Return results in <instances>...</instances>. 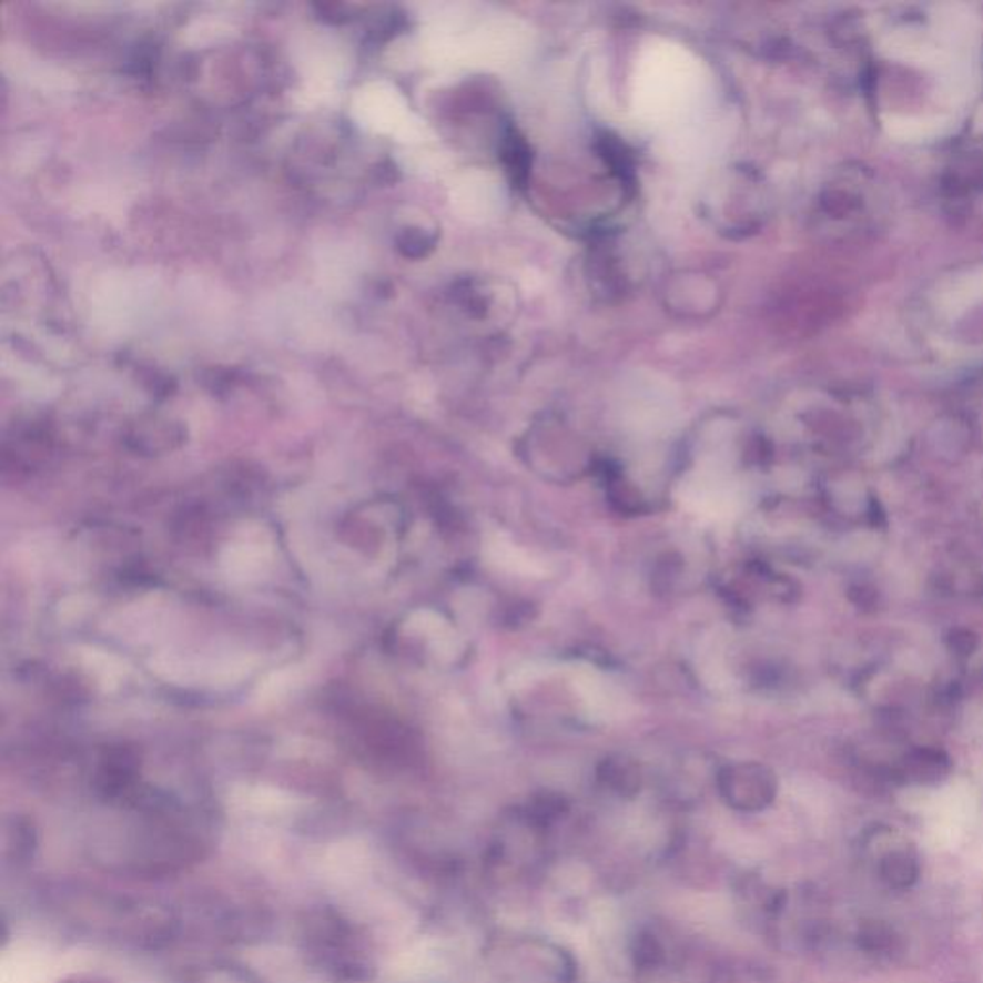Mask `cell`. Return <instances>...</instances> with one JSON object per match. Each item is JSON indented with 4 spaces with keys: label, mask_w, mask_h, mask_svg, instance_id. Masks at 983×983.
Masks as SVG:
<instances>
[{
    "label": "cell",
    "mask_w": 983,
    "mask_h": 983,
    "mask_svg": "<svg viewBox=\"0 0 983 983\" xmlns=\"http://www.w3.org/2000/svg\"><path fill=\"white\" fill-rule=\"evenodd\" d=\"M185 983H262V980L235 962H210L186 977Z\"/></svg>",
    "instance_id": "obj_3"
},
{
    "label": "cell",
    "mask_w": 983,
    "mask_h": 983,
    "mask_svg": "<svg viewBox=\"0 0 983 983\" xmlns=\"http://www.w3.org/2000/svg\"><path fill=\"white\" fill-rule=\"evenodd\" d=\"M947 759L941 756L940 751H932V749L916 751L909 759V770H911L912 777L916 778V780H922V782L938 780V778L943 777L947 772Z\"/></svg>",
    "instance_id": "obj_4"
},
{
    "label": "cell",
    "mask_w": 983,
    "mask_h": 983,
    "mask_svg": "<svg viewBox=\"0 0 983 983\" xmlns=\"http://www.w3.org/2000/svg\"><path fill=\"white\" fill-rule=\"evenodd\" d=\"M882 50L888 57L903 60L909 64L926 65V68H945L949 64L947 54L943 50L911 29L890 33L882 41Z\"/></svg>",
    "instance_id": "obj_1"
},
{
    "label": "cell",
    "mask_w": 983,
    "mask_h": 983,
    "mask_svg": "<svg viewBox=\"0 0 983 983\" xmlns=\"http://www.w3.org/2000/svg\"><path fill=\"white\" fill-rule=\"evenodd\" d=\"M983 298V270L977 271L970 277L962 278L961 283H956L947 293L945 306L951 310H962V307L974 304L977 300Z\"/></svg>",
    "instance_id": "obj_5"
},
{
    "label": "cell",
    "mask_w": 983,
    "mask_h": 983,
    "mask_svg": "<svg viewBox=\"0 0 983 983\" xmlns=\"http://www.w3.org/2000/svg\"><path fill=\"white\" fill-rule=\"evenodd\" d=\"M884 131L891 139L901 143H920L938 136L947 135L953 128V120L947 115H898L882 118Z\"/></svg>",
    "instance_id": "obj_2"
}]
</instances>
